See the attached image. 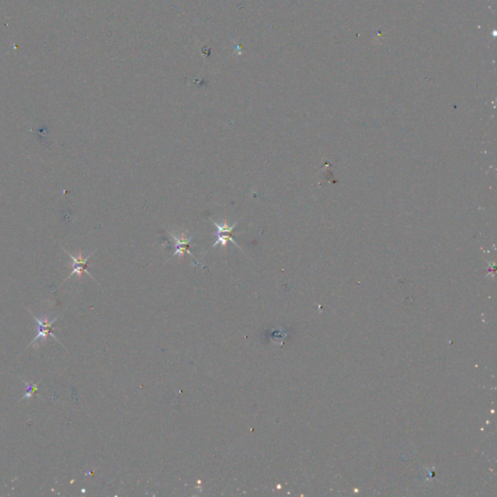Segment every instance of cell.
Listing matches in <instances>:
<instances>
[{"label": "cell", "mask_w": 497, "mask_h": 497, "mask_svg": "<svg viewBox=\"0 0 497 497\" xmlns=\"http://www.w3.org/2000/svg\"><path fill=\"white\" fill-rule=\"evenodd\" d=\"M211 220H212L213 225H215L216 228V232L215 233V235L216 236V240L214 242L212 248H215L218 245H220L221 247H226L227 243L231 242L235 247H237V249H239L241 252H243L241 247L235 242L234 235H233L234 229L238 225L239 221H236L233 224L229 225V224H227L226 221H224L222 224H219V223L215 222L212 218H211Z\"/></svg>", "instance_id": "6da1fadb"}, {"label": "cell", "mask_w": 497, "mask_h": 497, "mask_svg": "<svg viewBox=\"0 0 497 497\" xmlns=\"http://www.w3.org/2000/svg\"><path fill=\"white\" fill-rule=\"evenodd\" d=\"M31 316L34 318L35 322L37 323V335L36 337L32 340V342L29 343L28 347H30L31 345H33L36 341L38 340H42V341H45V339L47 338L48 335H51L54 339H56L57 342L60 343L59 339L56 337V335L54 334V331H53V325L54 324L57 322L58 317H56L55 319H53L52 321H49V317L48 316H44L42 319H39L37 317H35L33 314H31Z\"/></svg>", "instance_id": "7a4b0ae2"}, {"label": "cell", "mask_w": 497, "mask_h": 497, "mask_svg": "<svg viewBox=\"0 0 497 497\" xmlns=\"http://www.w3.org/2000/svg\"><path fill=\"white\" fill-rule=\"evenodd\" d=\"M168 233H169V235H170V236L174 239V241H175V250H174V254H173V256L171 257V259H172V258H174V257H176V256H184V255L187 253V254H188L189 256H191V257L194 259V260L196 262V259L194 258V256L192 254L191 250H190V247H191V245H190V244H191L192 240L194 239V234H193L192 236H189V237L187 238V236H186V233H187V232L182 233L180 236H177V235L173 234V233H172V232H170V231H168ZM196 264H197V265H200V264H198L197 262H196Z\"/></svg>", "instance_id": "3957f363"}, {"label": "cell", "mask_w": 497, "mask_h": 497, "mask_svg": "<svg viewBox=\"0 0 497 497\" xmlns=\"http://www.w3.org/2000/svg\"><path fill=\"white\" fill-rule=\"evenodd\" d=\"M67 255L71 258V259L73 260V264H72L73 271H72L71 273H70V275L68 276V278H67V279H69V278L72 277L74 274H77L79 277H81V275H82V273H83V272H86V273L89 277H91V278L93 279V277L90 275V273H89V272L87 271V269H86V262H87V260H88V259H90V258L94 255L93 253H92L91 255L87 256L86 258H83L82 253H79L78 258L73 257L72 255H70V253H67Z\"/></svg>", "instance_id": "277c9868"}, {"label": "cell", "mask_w": 497, "mask_h": 497, "mask_svg": "<svg viewBox=\"0 0 497 497\" xmlns=\"http://www.w3.org/2000/svg\"><path fill=\"white\" fill-rule=\"evenodd\" d=\"M25 386H26V392L24 393V395L22 396V400H24V399H30L33 395V393L36 391L37 389V385H34V384H28L26 382H24Z\"/></svg>", "instance_id": "5b68a950"}]
</instances>
